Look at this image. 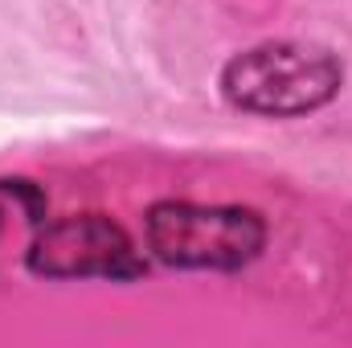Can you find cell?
<instances>
[{"label": "cell", "mask_w": 352, "mask_h": 348, "mask_svg": "<svg viewBox=\"0 0 352 348\" xmlns=\"http://www.w3.org/2000/svg\"><path fill=\"white\" fill-rule=\"evenodd\" d=\"M29 270L45 279H140L144 259L107 213H70L37 226Z\"/></svg>", "instance_id": "3957f363"}, {"label": "cell", "mask_w": 352, "mask_h": 348, "mask_svg": "<svg viewBox=\"0 0 352 348\" xmlns=\"http://www.w3.org/2000/svg\"><path fill=\"white\" fill-rule=\"evenodd\" d=\"M344 83V66L332 50L311 41H266L238 54L221 70V94L250 115H307L324 107Z\"/></svg>", "instance_id": "6da1fadb"}, {"label": "cell", "mask_w": 352, "mask_h": 348, "mask_svg": "<svg viewBox=\"0 0 352 348\" xmlns=\"http://www.w3.org/2000/svg\"><path fill=\"white\" fill-rule=\"evenodd\" d=\"M148 250L180 270H242L266 246V221L242 205L160 201L144 217Z\"/></svg>", "instance_id": "7a4b0ae2"}]
</instances>
